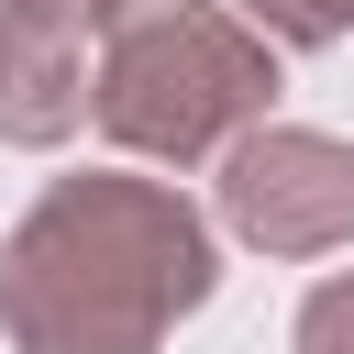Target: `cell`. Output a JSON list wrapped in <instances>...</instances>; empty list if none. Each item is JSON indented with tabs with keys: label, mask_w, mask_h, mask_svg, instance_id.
<instances>
[{
	"label": "cell",
	"mask_w": 354,
	"mask_h": 354,
	"mask_svg": "<svg viewBox=\"0 0 354 354\" xmlns=\"http://www.w3.org/2000/svg\"><path fill=\"white\" fill-rule=\"evenodd\" d=\"M210 277V221L166 177H55L0 232V332L22 354H155Z\"/></svg>",
	"instance_id": "obj_1"
},
{
	"label": "cell",
	"mask_w": 354,
	"mask_h": 354,
	"mask_svg": "<svg viewBox=\"0 0 354 354\" xmlns=\"http://www.w3.org/2000/svg\"><path fill=\"white\" fill-rule=\"evenodd\" d=\"M277 44L221 0H133L111 22V55L88 66V122L144 166H199L266 133Z\"/></svg>",
	"instance_id": "obj_2"
},
{
	"label": "cell",
	"mask_w": 354,
	"mask_h": 354,
	"mask_svg": "<svg viewBox=\"0 0 354 354\" xmlns=\"http://www.w3.org/2000/svg\"><path fill=\"white\" fill-rule=\"evenodd\" d=\"M221 221L254 254H332L354 243V144L266 122L221 155Z\"/></svg>",
	"instance_id": "obj_3"
},
{
	"label": "cell",
	"mask_w": 354,
	"mask_h": 354,
	"mask_svg": "<svg viewBox=\"0 0 354 354\" xmlns=\"http://www.w3.org/2000/svg\"><path fill=\"white\" fill-rule=\"evenodd\" d=\"M88 122V44L0 11V144H66Z\"/></svg>",
	"instance_id": "obj_4"
},
{
	"label": "cell",
	"mask_w": 354,
	"mask_h": 354,
	"mask_svg": "<svg viewBox=\"0 0 354 354\" xmlns=\"http://www.w3.org/2000/svg\"><path fill=\"white\" fill-rule=\"evenodd\" d=\"M243 22L266 44H343L354 33V0H243Z\"/></svg>",
	"instance_id": "obj_5"
},
{
	"label": "cell",
	"mask_w": 354,
	"mask_h": 354,
	"mask_svg": "<svg viewBox=\"0 0 354 354\" xmlns=\"http://www.w3.org/2000/svg\"><path fill=\"white\" fill-rule=\"evenodd\" d=\"M299 354H354V277H321L299 299Z\"/></svg>",
	"instance_id": "obj_6"
},
{
	"label": "cell",
	"mask_w": 354,
	"mask_h": 354,
	"mask_svg": "<svg viewBox=\"0 0 354 354\" xmlns=\"http://www.w3.org/2000/svg\"><path fill=\"white\" fill-rule=\"evenodd\" d=\"M0 11H22V22H55V33H77V44H88V33H111L133 0H0Z\"/></svg>",
	"instance_id": "obj_7"
}]
</instances>
